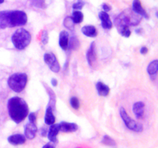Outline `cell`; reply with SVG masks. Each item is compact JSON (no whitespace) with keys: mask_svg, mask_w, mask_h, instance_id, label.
<instances>
[{"mask_svg":"<svg viewBox=\"0 0 158 148\" xmlns=\"http://www.w3.org/2000/svg\"><path fill=\"white\" fill-rule=\"evenodd\" d=\"M8 112L15 123H20L29 115V106L23 98L14 97L8 101Z\"/></svg>","mask_w":158,"mask_h":148,"instance_id":"obj_1","label":"cell"},{"mask_svg":"<svg viewBox=\"0 0 158 148\" xmlns=\"http://www.w3.org/2000/svg\"><path fill=\"white\" fill-rule=\"evenodd\" d=\"M140 18L134 12H121L115 18V25L118 32L127 38L130 37L131 35V31L129 26H137L140 23Z\"/></svg>","mask_w":158,"mask_h":148,"instance_id":"obj_2","label":"cell"},{"mask_svg":"<svg viewBox=\"0 0 158 148\" xmlns=\"http://www.w3.org/2000/svg\"><path fill=\"white\" fill-rule=\"evenodd\" d=\"M32 36L29 31L25 29H19L12 34V42L15 48L19 50L26 49L31 43Z\"/></svg>","mask_w":158,"mask_h":148,"instance_id":"obj_3","label":"cell"},{"mask_svg":"<svg viewBox=\"0 0 158 148\" xmlns=\"http://www.w3.org/2000/svg\"><path fill=\"white\" fill-rule=\"evenodd\" d=\"M28 82V76L26 73L15 72L8 79V86L15 92H21L24 90Z\"/></svg>","mask_w":158,"mask_h":148,"instance_id":"obj_4","label":"cell"},{"mask_svg":"<svg viewBox=\"0 0 158 148\" xmlns=\"http://www.w3.org/2000/svg\"><path fill=\"white\" fill-rule=\"evenodd\" d=\"M27 15L23 11H8V23L9 28L24 26L27 23Z\"/></svg>","mask_w":158,"mask_h":148,"instance_id":"obj_5","label":"cell"},{"mask_svg":"<svg viewBox=\"0 0 158 148\" xmlns=\"http://www.w3.org/2000/svg\"><path fill=\"white\" fill-rule=\"evenodd\" d=\"M120 114L122 120L124 122L127 128H129L131 130L135 131V132H141L143 130V126L141 124H140V123H137L133 119H131L123 107H121L120 109Z\"/></svg>","mask_w":158,"mask_h":148,"instance_id":"obj_6","label":"cell"},{"mask_svg":"<svg viewBox=\"0 0 158 148\" xmlns=\"http://www.w3.org/2000/svg\"><path fill=\"white\" fill-rule=\"evenodd\" d=\"M44 61L46 64L49 66V69L53 72H59L60 71V65L58 60L53 53L47 52L44 55Z\"/></svg>","mask_w":158,"mask_h":148,"instance_id":"obj_7","label":"cell"},{"mask_svg":"<svg viewBox=\"0 0 158 148\" xmlns=\"http://www.w3.org/2000/svg\"><path fill=\"white\" fill-rule=\"evenodd\" d=\"M86 59H87L88 63L91 67L95 66L97 63V53H96V44L95 42L91 43L87 52H86Z\"/></svg>","mask_w":158,"mask_h":148,"instance_id":"obj_8","label":"cell"},{"mask_svg":"<svg viewBox=\"0 0 158 148\" xmlns=\"http://www.w3.org/2000/svg\"><path fill=\"white\" fill-rule=\"evenodd\" d=\"M37 132V126L35 122L29 121L25 126V136L29 140L35 138Z\"/></svg>","mask_w":158,"mask_h":148,"instance_id":"obj_9","label":"cell"},{"mask_svg":"<svg viewBox=\"0 0 158 148\" xmlns=\"http://www.w3.org/2000/svg\"><path fill=\"white\" fill-rule=\"evenodd\" d=\"M99 18L101 20V26L103 29H110L113 27V23L107 12H104V11L100 12L99 13Z\"/></svg>","mask_w":158,"mask_h":148,"instance_id":"obj_10","label":"cell"},{"mask_svg":"<svg viewBox=\"0 0 158 148\" xmlns=\"http://www.w3.org/2000/svg\"><path fill=\"white\" fill-rule=\"evenodd\" d=\"M50 128H49V133H48V139L50 140L52 143H56L57 142V135H58L59 132L60 131V123L58 124H52L50 125Z\"/></svg>","mask_w":158,"mask_h":148,"instance_id":"obj_11","label":"cell"},{"mask_svg":"<svg viewBox=\"0 0 158 148\" xmlns=\"http://www.w3.org/2000/svg\"><path fill=\"white\" fill-rule=\"evenodd\" d=\"M133 11L135 13H137V15H141V16L144 17V18H149L148 12L143 8L140 0H134V2H133Z\"/></svg>","mask_w":158,"mask_h":148,"instance_id":"obj_12","label":"cell"},{"mask_svg":"<svg viewBox=\"0 0 158 148\" xmlns=\"http://www.w3.org/2000/svg\"><path fill=\"white\" fill-rule=\"evenodd\" d=\"M69 33L66 31H62L59 36V45L63 50H66L68 49L69 45Z\"/></svg>","mask_w":158,"mask_h":148,"instance_id":"obj_13","label":"cell"},{"mask_svg":"<svg viewBox=\"0 0 158 148\" xmlns=\"http://www.w3.org/2000/svg\"><path fill=\"white\" fill-rule=\"evenodd\" d=\"M60 130L64 133L75 132L78 130V126L74 123H68V122H61L60 123Z\"/></svg>","mask_w":158,"mask_h":148,"instance_id":"obj_14","label":"cell"},{"mask_svg":"<svg viewBox=\"0 0 158 148\" xmlns=\"http://www.w3.org/2000/svg\"><path fill=\"white\" fill-rule=\"evenodd\" d=\"M26 139L23 134H14L8 138V141L12 145H21L25 143Z\"/></svg>","mask_w":158,"mask_h":148,"instance_id":"obj_15","label":"cell"},{"mask_svg":"<svg viewBox=\"0 0 158 148\" xmlns=\"http://www.w3.org/2000/svg\"><path fill=\"white\" fill-rule=\"evenodd\" d=\"M145 105L143 102H137L133 106V111L138 119L142 118L144 114Z\"/></svg>","mask_w":158,"mask_h":148,"instance_id":"obj_16","label":"cell"},{"mask_svg":"<svg viewBox=\"0 0 158 148\" xmlns=\"http://www.w3.org/2000/svg\"><path fill=\"white\" fill-rule=\"evenodd\" d=\"M96 88H97L98 94L101 97H107L110 93V91L109 86L105 83H102V82H98L96 84Z\"/></svg>","mask_w":158,"mask_h":148,"instance_id":"obj_17","label":"cell"},{"mask_svg":"<svg viewBox=\"0 0 158 148\" xmlns=\"http://www.w3.org/2000/svg\"><path fill=\"white\" fill-rule=\"evenodd\" d=\"M56 118L52 112V107L48 106L46 110V115H45V123L47 125H52L55 123Z\"/></svg>","mask_w":158,"mask_h":148,"instance_id":"obj_18","label":"cell"},{"mask_svg":"<svg viewBox=\"0 0 158 148\" xmlns=\"http://www.w3.org/2000/svg\"><path fill=\"white\" fill-rule=\"evenodd\" d=\"M83 34L88 37H96L97 35V31L95 26H85L81 29Z\"/></svg>","mask_w":158,"mask_h":148,"instance_id":"obj_19","label":"cell"},{"mask_svg":"<svg viewBox=\"0 0 158 148\" xmlns=\"http://www.w3.org/2000/svg\"><path fill=\"white\" fill-rule=\"evenodd\" d=\"M158 71V60L151 61L148 66V72L151 76H155Z\"/></svg>","mask_w":158,"mask_h":148,"instance_id":"obj_20","label":"cell"},{"mask_svg":"<svg viewBox=\"0 0 158 148\" xmlns=\"http://www.w3.org/2000/svg\"><path fill=\"white\" fill-rule=\"evenodd\" d=\"M9 27L8 23V11L0 12V29H6Z\"/></svg>","mask_w":158,"mask_h":148,"instance_id":"obj_21","label":"cell"},{"mask_svg":"<svg viewBox=\"0 0 158 148\" xmlns=\"http://www.w3.org/2000/svg\"><path fill=\"white\" fill-rule=\"evenodd\" d=\"M73 21L74 22L75 24L77 23H81L83 20V14L81 11L80 10H75L73 12L72 16Z\"/></svg>","mask_w":158,"mask_h":148,"instance_id":"obj_22","label":"cell"},{"mask_svg":"<svg viewBox=\"0 0 158 148\" xmlns=\"http://www.w3.org/2000/svg\"><path fill=\"white\" fill-rule=\"evenodd\" d=\"M75 23L73 21V18L71 16H67L64 18V21H63V26L66 28V29H69V30H73L74 29V26H75Z\"/></svg>","mask_w":158,"mask_h":148,"instance_id":"obj_23","label":"cell"},{"mask_svg":"<svg viewBox=\"0 0 158 148\" xmlns=\"http://www.w3.org/2000/svg\"><path fill=\"white\" fill-rule=\"evenodd\" d=\"M45 87L47 89V92L49 96V106L52 107V106H55L56 104V95L54 94V92H52V89L50 88H49L48 86H45Z\"/></svg>","mask_w":158,"mask_h":148,"instance_id":"obj_24","label":"cell"},{"mask_svg":"<svg viewBox=\"0 0 158 148\" xmlns=\"http://www.w3.org/2000/svg\"><path fill=\"white\" fill-rule=\"evenodd\" d=\"M102 143L110 146H114L116 145V143L115 141H114V140H113L111 137H110L109 136L107 135H105L104 137H103V140H102Z\"/></svg>","mask_w":158,"mask_h":148,"instance_id":"obj_25","label":"cell"},{"mask_svg":"<svg viewBox=\"0 0 158 148\" xmlns=\"http://www.w3.org/2000/svg\"><path fill=\"white\" fill-rule=\"evenodd\" d=\"M79 46V40L76 38V36H73L71 38L70 42L69 41L68 48L72 49H76Z\"/></svg>","mask_w":158,"mask_h":148,"instance_id":"obj_26","label":"cell"},{"mask_svg":"<svg viewBox=\"0 0 158 148\" xmlns=\"http://www.w3.org/2000/svg\"><path fill=\"white\" fill-rule=\"evenodd\" d=\"M32 5L40 9H46V0H32Z\"/></svg>","mask_w":158,"mask_h":148,"instance_id":"obj_27","label":"cell"},{"mask_svg":"<svg viewBox=\"0 0 158 148\" xmlns=\"http://www.w3.org/2000/svg\"><path fill=\"white\" fill-rule=\"evenodd\" d=\"M84 6V2L83 0H76L73 4V9L74 10H81Z\"/></svg>","mask_w":158,"mask_h":148,"instance_id":"obj_28","label":"cell"},{"mask_svg":"<svg viewBox=\"0 0 158 148\" xmlns=\"http://www.w3.org/2000/svg\"><path fill=\"white\" fill-rule=\"evenodd\" d=\"M69 103H70L71 106H72L73 109H78L79 108H80V101H79L77 97H71L70 100H69Z\"/></svg>","mask_w":158,"mask_h":148,"instance_id":"obj_29","label":"cell"},{"mask_svg":"<svg viewBox=\"0 0 158 148\" xmlns=\"http://www.w3.org/2000/svg\"><path fill=\"white\" fill-rule=\"evenodd\" d=\"M48 40H49V35H48V32H47V31L44 30L41 34V41L43 44L46 45L48 43Z\"/></svg>","mask_w":158,"mask_h":148,"instance_id":"obj_30","label":"cell"},{"mask_svg":"<svg viewBox=\"0 0 158 148\" xmlns=\"http://www.w3.org/2000/svg\"><path fill=\"white\" fill-rule=\"evenodd\" d=\"M36 120V115L34 113H30L29 114V121L35 122Z\"/></svg>","mask_w":158,"mask_h":148,"instance_id":"obj_31","label":"cell"},{"mask_svg":"<svg viewBox=\"0 0 158 148\" xmlns=\"http://www.w3.org/2000/svg\"><path fill=\"white\" fill-rule=\"evenodd\" d=\"M102 8H103V11H104V12H106L111 10V6H110V5L106 4V3H103V4L102 5Z\"/></svg>","mask_w":158,"mask_h":148,"instance_id":"obj_32","label":"cell"},{"mask_svg":"<svg viewBox=\"0 0 158 148\" xmlns=\"http://www.w3.org/2000/svg\"><path fill=\"white\" fill-rule=\"evenodd\" d=\"M140 52L142 55H145V54H147L148 52V47H146V46H143V47H141V49H140Z\"/></svg>","mask_w":158,"mask_h":148,"instance_id":"obj_33","label":"cell"},{"mask_svg":"<svg viewBox=\"0 0 158 148\" xmlns=\"http://www.w3.org/2000/svg\"><path fill=\"white\" fill-rule=\"evenodd\" d=\"M51 83H52V85L53 86H56L57 85H58V82H57V80H56V79H52V80H51Z\"/></svg>","mask_w":158,"mask_h":148,"instance_id":"obj_34","label":"cell"},{"mask_svg":"<svg viewBox=\"0 0 158 148\" xmlns=\"http://www.w3.org/2000/svg\"><path fill=\"white\" fill-rule=\"evenodd\" d=\"M43 148H55V147H54L53 145L50 144V143H47V144H46L45 146H43Z\"/></svg>","mask_w":158,"mask_h":148,"instance_id":"obj_35","label":"cell"},{"mask_svg":"<svg viewBox=\"0 0 158 148\" xmlns=\"http://www.w3.org/2000/svg\"><path fill=\"white\" fill-rule=\"evenodd\" d=\"M42 135H43V137H45V136L46 135V129H44V128L43 129V134H42Z\"/></svg>","mask_w":158,"mask_h":148,"instance_id":"obj_36","label":"cell"},{"mask_svg":"<svg viewBox=\"0 0 158 148\" xmlns=\"http://www.w3.org/2000/svg\"><path fill=\"white\" fill-rule=\"evenodd\" d=\"M143 30V29H137V30H136V32H137V33H140V32H141V31Z\"/></svg>","mask_w":158,"mask_h":148,"instance_id":"obj_37","label":"cell"},{"mask_svg":"<svg viewBox=\"0 0 158 148\" xmlns=\"http://www.w3.org/2000/svg\"><path fill=\"white\" fill-rule=\"evenodd\" d=\"M4 1L5 0H0V4H2V3L4 2Z\"/></svg>","mask_w":158,"mask_h":148,"instance_id":"obj_38","label":"cell"}]
</instances>
